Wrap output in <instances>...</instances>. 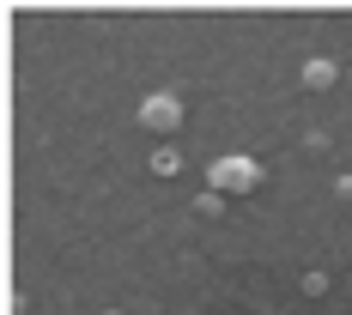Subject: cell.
Masks as SVG:
<instances>
[{
  "label": "cell",
  "instance_id": "cell-1",
  "mask_svg": "<svg viewBox=\"0 0 352 315\" xmlns=\"http://www.w3.org/2000/svg\"><path fill=\"white\" fill-rule=\"evenodd\" d=\"M261 188V164L255 158H219L212 164V194H249Z\"/></svg>",
  "mask_w": 352,
  "mask_h": 315
},
{
  "label": "cell",
  "instance_id": "cell-2",
  "mask_svg": "<svg viewBox=\"0 0 352 315\" xmlns=\"http://www.w3.org/2000/svg\"><path fill=\"white\" fill-rule=\"evenodd\" d=\"M140 121L158 128V134H176V128H182V97H176V91H152L140 104Z\"/></svg>",
  "mask_w": 352,
  "mask_h": 315
},
{
  "label": "cell",
  "instance_id": "cell-3",
  "mask_svg": "<svg viewBox=\"0 0 352 315\" xmlns=\"http://www.w3.org/2000/svg\"><path fill=\"white\" fill-rule=\"evenodd\" d=\"M334 79H340V67H334V61H304V85H310V91H328Z\"/></svg>",
  "mask_w": 352,
  "mask_h": 315
},
{
  "label": "cell",
  "instance_id": "cell-4",
  "mask_svg": "<svg viewBox=\"0 0 352 315\" xmlns=\"http://www.w3.org/2000/svg\"><path fill=\"white\" fill-rule=\"evenodd\" d=\"M152 170H158V176H176V170H182V158H176L170 145H164V152H158V158H152Z\"/></svg>",
  "mask_w": 352,
  "mask_h": 315
}]
</instances>
